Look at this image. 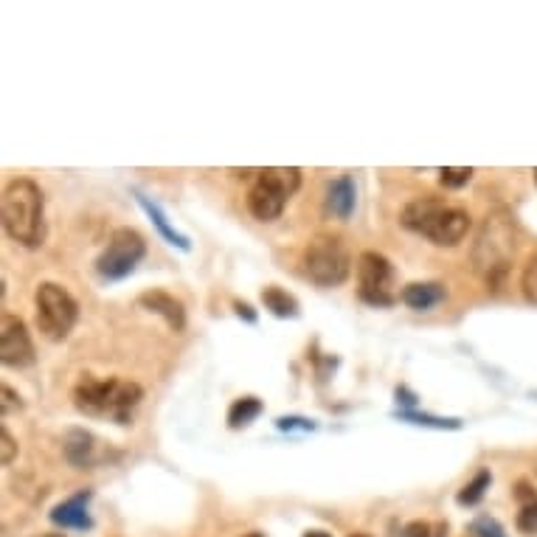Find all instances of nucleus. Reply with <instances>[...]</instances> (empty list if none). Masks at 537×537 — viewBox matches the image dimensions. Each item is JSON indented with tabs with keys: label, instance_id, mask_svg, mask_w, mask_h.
Wrapping results in <instances>:
<instances>
[{
	"label": "nucleus",
	"instance_id": "obj_17",
	"mask_svg": "<svg viewBox=\"0 0 537 537\" xmlns=\"http://www.w3.org/2000/svg\"><path fill=\"white\" fill-rule=\"evenodd\" d=\"M133 194H135V200H138V206L144 209V214L150 217L152 225L158 228V234H161L169 245H175V248H180V251H186V254H189V251H192V242H189V237H186V234H180L175 225H169L164 211L158 209L147 194H141V192H133Z\"/></svg>",
	"mask_w": 537,
	"mask_h": 537
},
{
	"label": "nucleus",
	"instance_id": "obj_11",
	"mask_svg": "<svg viewBox=\"0 0 537 537\" xmlns=\"http://www.w3.org/2000/svg\"><path fill=\"white\" fill-rule=\"evenodd\" d=\"M445 209H448L445 200L425 194V197H417V200H411V203L405 206L403 214H400V225L408 228V231H414V234H419V237L428 239L431 228L436 225V220L442 217V211Z\"/></svg>",
	"mask_w": 537,
	"mask_h": 537
},
{
	"label": "nucleus",
	"instance_id": "obj_27",
	"mask_svg": "<svg viewBox=\"0 0 537 537\" xmlns=\"http://www.w3.org/2000/svg\"><path fill=\"white\" fill-rule=\"evenodd\" d=\"M523 293L532 304H537V251L529 256V265L523 270Z\"/></svg>",
	"mask_w": 537,
	"mask_h": 537
},
{
	"label": "nucleus",
	"instance_id": "obj_14",
	"mask_svg": "<svg viewBox=\"0 0 537 537\" xmlns=\"http://www.w3.org/2000/svg\"><path fill=\"white\" fill-rule=\"evenodd\" d=\"M138 307H144L147 313L161 315L166 324L172 327V332H183L186 329V310L175 296H169L164 290H144L138 296Z\"/></svg>",
	"mask_w": 537,
	"mask_h": 537
},
{
	"label": "nucleus",
	"instance_id": "obj_21",
	"mask_svg": "<svg viewBox=\"0 0 537 537\" xmlns=\"http://www.w3.org/2000/svg\"><path fill=\"white\" fill-rule=\"evenodd\" d=\"M490 484H493L490 470H478L476 478H473L470 484H464L462 490H459V495H456V504H459V507H476L478 501L487 495Z\"/></svg>",
	"mask_w": 537,
	"mask_h": 537
},
{
	"label": "nucleus",
	"instance_id": "obj_7",
	"mask_svg": "<svg viewBox=\"0 0 537 537\" xmlns=\"http://www.w3.org/2000/svg\"><path fill=\"white\" fill-rule=\"evenodd\" d=\"M147 256V239L141 237L135 228H116L107 239L105 251L96 259V273L105 282H121L133 273L141 259Z\"/></svg>",
	"mask_w": 537,
	"mask_h": 537
},
{
	"label": "nucleus",
	"instance_id": "obj_10",
	"mask_svg": "<svg viewBox=\"0 0 537 537\" xmlns=\"http://www.w3.org/2000/svg\"><path fill=\"white\" fill-rule=\"evenodd\" d=\"M62 456L76 470H93V467L110 462V448L96 433L85 431V428H68L62 436Z\"/></svg>",
	"mask_w": 537,
	"mask_h": 537
},
{
	"label": "nucleus",
	"instance_id": "obj_15",
	"mask_svg": "<svg viewBox=\"0 0 537 537\" xmlns=\"http://www.w3.org/2000/svg\"><path fill=\"white\" fill-rule=\"evenodd\" d=\"M400 301L405 307L417 310V313H428V310L448 301V290H445L442 282H411L403 287Z\"/></svg>",
	"mask_w": 537,
	"mask_h": 537
},
{
	"label": "nucleus",
	"instance_id": "obj_4",
	"mask_svg": "<svg viewBox=\"0 0 537 537\" xmlns=\"http://www.w3.org/2000/svg\"><path fill=\"white\" fill-rule=\"evenodd\" d=\"M34 318H37V329L45 338L60 344L74 332L79 304L62 284L43 282L34 293Z\"/></svg>",
	"mask_w": 537,
	"mask_h": 537
},
{
	"label": "nucleus",
	"instance_id": "obj_25",
	"mask_svg": "<svg viewBox=\"0 0 537 537\" xmlns=\"http://www.w3.org/2000/svg\"><path fill=\"white\" fill-rule=\"evenodd\" d=\"M518 529H521L523 535H537V498L535 501L521 504V512H518Z\"/></svg>",
	"mask_w": 537,
	"mask_h": 537
},
{
	"label": "nucleus",
	"instance_id": "obj_26",
	"mask_svg": "<svg viewBox=\"0 0 537 537\" xmlns=\"http://www.w3.org/2000/svg\"><path fill=\"white\" fill-rule=\"evenodd\" d=\"M445 532H448V526H436V529H433L431 523L425 521H414L400 529V535L403 537H445Z\"/></svg>",
	"mask_w": 537,
	"mask_h": 537
},
{
	"label": "nucleus",
	"instance_id": "obj_35",
	"mask_svg": "<svg viewBox=\"0 0 537 537\" xmlns=\"http://www.w3.org/2000/svg\"><path fill=\"white\" fill-rule=\"evenodd\" d=\"M535 183H537V169H535Z\"/></svg>",
	"mask_w": 537,
	"mask_h": 537
},
{
	"label": "nucleus",
	"instance_id": "obj_19",
	"mask_svg": "<svg viewBox=\"0 0 537 537\" xmlns=\"http://www.w3.org/2000/svg\"><path fill=\"white\" fill-rule=\"evenodd\" d=\"M265 411V405L259 397H239L231 403L228 408V428L231 431H242V428H248L251 422L259 419V414Z\"/></svg>",
	"mask_w": 537,
	"mask_h": 537
},
{
	"label": "nucleus",
	"instance_id": "obj_34",
	"mask_svg": "<svg viewBox=\"0 0 537 537\" xmlns=\"http://www.w3.org/2000/svg\"><path fill=\"white\" fill-rule=\"evenodd\" d=\"M352 537H369V535H352Z\"/></svg>",
	"mask_w": 537,
	"mask_h": 537
},
{
	"label": "nucleus",
	"instance_id": "obj_9",
	"mask_svg": "<svg viewBox=\"0 0 537 537\" xmlns=\"http://www.w3.org/2000/svg\"><path fill=\"white\" fill-rule=\"evenodd\" d=\"M0 360L9 369H29L37 360L29 327L17 315H3L0 321Z\"/></svg>",
	"mask_w": 537,
	"mask_h": 537
},
{
	"label": "nucleus",
	"instance_id": "obj_32",
	"mask_svg": "<svg viewBox=\"0 0 537 537\" xmlns=\"http://www.w3.org/2000/svg\"><path fill=\"white\" fill-rule=\"evenodd\" d=\"M304 537H332L329 532H321V529H315V532H307Z\"/></svg>",
	"mask_w": 537,
	"mask_h": 537
},
{
	"label": "nucleus",
	"instance_id": "obj_12",
	"mask_svg": "<svg viewBox=\"0 0 537 537\" xmlns=\"http://www.w3.org/2000/svg\"><path fill=\"white\" fill-rule=\"evenodd\" d=\"M93 493L90 490H79L71 498H65L62 504L48 512V518L54 526H60V529H76V532H88L93 529V518H90L88 504Z\"/></svg>",
	"mask_w": 537,
	"mask_h": 537
},
{
	"label": "nucleus",
	"instance_id": "obj_31",
	"mask_svg": "<svg viewBox=\"0 0 537 537\" xmlns=\"http://www.w3.org/2000/svg\"><path fill=\"white\" fill-rule=\"evenodd\" d=\"M234 310L242 321H248V324H256V310L251 304H245V301H234Z\"/></svg>",
	"mask_w": 537,
	"mask_h": 537
},
{
	"label": "nucleus",
	"instance_id": "obj_6",
	"mask_svg": "<svg viewBox=\"0 0 537 537\" xmlns=\"http://www.w3.org/2000/svg\"><path fill=\"white\" fill-rule=\"evenodd\" d=\"M352 259L346 251L344 239L332 234H318L304 248V273L318 287H338L349 279Z\"/></svg>",
	"mask_w": 537,
	"mask_h": 537
},
{
	"label": "nucleus",
	"instance_id": "obj_30",
	"mask_svg": "<svg viewBox=\"0 0 537 537\" xmlns=\"http://www.w3.org/2000/svg\"><path fill=\"white\" fill-rule=\"evenodd\" d=\"M394 397H397V405L400 403L405 405L403 411H417V394H414V391H408L405 386H400L394 391Z\"/></svg>",
	"mask_w": 537,
	"mask_h": 537
},
{
	"label": "nucleus",
	"instance_id": "obj_3",
	"mask_svg": "<svg viewBox=\"0 0 537 537\" xmlns=\"http://www.w3.org/2000/svg\"><path fill=\"white\" fill-rule=\"evenodd\" d=\"M301 169L296 166H268L256 169L254 183L248 189V211L262 223H273L282 217L290 197L299 192Z\"/></svg>",
	"mask_w": 537,
	"mask_h": 537
},
{
	"label": "nucleus",
	"instance_id": "obj_28",
	"mask_svg": "<svg viewBox=\"0 0 537 537\" xmlns=\"http://www.w3.org/2000/svg\"><path fill=\"white\" fill-rule=\"evenodd\" d=\"M0 397H3V400H0V414H3V417L23 411V400H20V394H17L15 388L3 386L0 388Z\"/></svg>",
	"mask_w": 537,
	"mask_h": 537
},
{
	"label": "nucleus",
	"instance_id": "obj_24",
	"mask_svg": "<svg viewBox=\"0 0 537 537\" xmlns=\"http://www.w3.org/2000/svg\"><path fill=\"white\" fill-rule=\"evenodd\" d=\"M276 428L284 433H313L318 425H315V419L307 417H279L276 419Z\"/></svg>",
	"mask_w": 537,
	"mask_h": 537
},
{
	"label": "nucleus",
	"instance_id": "obj_20",
	"mask_svg": "<svg viewBox=\"0 0 537 537\" xmlns=\"http://www.w3.org/2000/svg\"><path fill=\"white\" fill-rule=\"evenodd\" d=\"M391 417L400 419V422L419 425V428H436V431H459V428H462V419L433 417V414H425V411H403V408H397Z\"/></svg>",
	"mask_w": 537,
	"mask_h": 537
},
{
	"label": "nucleus",
	"instance_id": "obj_16",
	"mask_svg": "<svg viewBox=\"0 0 537 537\" xmlns=\"http://www.w3.org/2000/svg\"><path fill=\"white\" fill-rule=\"evenodd\" d=\"M358 203V189H355V178L352 175H341L329 183L327 189V214L335 220H349Z\"/></svg>",
	"mask_w": 537,
	"mask_h": 537
},
{
	"label": "nucleus",
	"instance_id": "obj_18",
	"mask_svg": "<svg viewBox=\"0 0 537 537\" xmlns=\"http://www.w3.org/2000/svg\"><path fill=\"white\" fill-rule=\"evenodd\" d=\"M262 304H265V310H270L276 318H299L301 315L296 296H290L287 290L276 287V284H270V287L262 290Z\"/></svg>",
	"mask_w": 537,
	"mask_h": 537
},
{
	"label": "nucleus",
	"instance_id": "obj_29",
	"mask_svg": "<svg viewBox=\"0 0 537 537\" xmlns=\"http://www.w3.org/2000/svg\"><path fill=\"white\" fill-rule=\"evenodd\" d=\"M15 456H17V442L12 439L9 428L3 425V428H0V464L9 467V464L15 462Z\"/></svg>",
	"mask_w": 537,
	"mask_h": 537
},
{
	"label": "nucleus",
	"instance_id": "obj_33",
	"mask_svg": "<svg viewBox=\"0 0 537 537\" xmlns=\"http://www.w3.org/2000/svg\"><path fill=\"white\" fill-rule=\"evenodd\" d=\"M242 537H262L259 532H251V535H242Z\"/></svg>",
	"mask_w": 537,
	"mask_h": 537
},
{
	"label": "nucleus",
	"instance_id": "obj_13",
	"mask_svg": "<svg viewBox=\"0 0 537 537\" xmlns=\"http://www.w3.org/2000/svg\"><path fill=\"white\" fill-rule=\"evenodd\" d=\"M470 214L464 209H456V206H448V209L442 211V217L436 220V225L431 228V239L433 245H439V248H456L464 237H467V231H470Z\"/></svg>",
	"mask_w": 537,
	"mask_h": 537
},
{
	"label": "nucleus",
	"instance_id": "obj_5",
	"mask_svg": "<svg viewBox=\"0 0 537 537\" xmlns=\"http://www.w3.org/2000/svg\"><path fill=\"white\" fill-rule=\"evenodd\" d=\"M512 254H515V237H512V225L507 217L501 214L487 217V223L478 234L476 251H473V262L484 273L487 284H498L507 276Z\"/></svg>",
	"mask_w": 537,
	"mask_h": 537
},
{
	"label": "nucleus",
	"instance_id": "obj_8",
	"mask_svg": "<svg viewBox=\"0 0 537 537\" xmlns=\"http://www.w3.org/2000/svg\"><path fill=\"white\" fill-rule=\"evenodd\" d=\"M358 296L369 307H394L397 296V270L386 256L363 251L358 256Z\"/></svg>",
	"mask_w": 537,
	"mask_h": 537
},
{
	"label": "nucleus",
	"instance_id": "obj_1",
	"mask_svg": "<svg viewBox=\"0 0 537 537\" xmlns=\"http://www.w3.org/2000/svg\"><path fill=\"white\" fill-rule=\"evenodd\" d=\"M74 408L90 419H107L116 425H130L135 408L144 400V388L133 380L107 377L99 380L93 374H82V380L74 386Z\"/></svg>",
	"mask_w": 537,
	"mask_h": 537
},
{
	"label": "nucleus",
	"instance_id": "obj_2",
	"mask_svg": "<svg viewBox=\"0 0 537 537\" xmlns=\"http://www.w3.org/2000/svg\"><path fill=\"white\" fill-rule=\"evenodd\" d=\"M0 217L3 231L23 248H40L45 242V200L34 180L17 178L3 189Z\"/></svg>",
	"mask_w": 537,
	"mask_h": 537
},
{
	"label": "nucleus",
	"instance_id": "obj_23",
	"mask_svg": "<svg viewBox=\"0 0 537 537\" xmlns=\"http://www.w3.org/2000/svg\"><path fill=\"white\" fill-rule=\"evenodd\" d=\"M470 535H476V537H507V532H504V526L495 521V518H490V515H481V518H476V521L470 523Z\"/></svg>",
	"mask_w": 537,
	"mask_h": 537
},
{
	"label": "nucleus",
	"instance_id": "obj_22",
	"mask_svg": "<svg viewBox=\"0 0 537 537\" xmlns=\"http://www.w3.org/2000/svg\"><path fill=\"white\" fill-rule=\"evenodd\" d=\"M473 175L476 172L470 166H445V169H439V183L445 189H462V186H467L473 180Z\"/></svg>",
	"mask_w": 537,
	"mask_h": 537
}]
</instances>
